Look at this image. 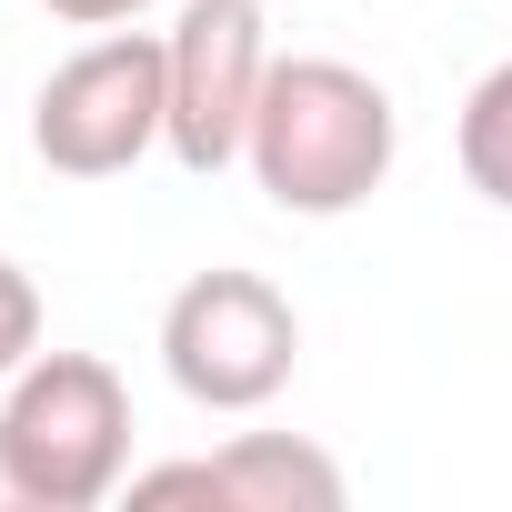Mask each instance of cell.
I'll return each instance as SVG.
<instances>
[{"label": "cell", "instance_id": "cell-5", "mask_svg": "<svg viewBox=\"0 0 512 512\" xmlns=\"http://www.w3.org/2000/svg\"><path fill=\"white\" fill-rule=\"evenodd\" d=\"M161 61H171V121H161V151L181 171H231L241 141H251V111H262V81H272V41H262V0H181L171 31H161Z\"/></svg>", "mask_w": 512, "mask_h": 512}, {"label": "cell", "instance_id": "cell-2", "mask_svg": "<svg viewBox=\"0 0 512 512\" xmlns=\"http://www.w3.org/2000/svg\"><path fill=\"white\" fill-rule=\"evenodd\" d=\"M0 452L31 512H91L131 482V382L101 352H31L0 382Z\"/></svg>", "mask_w": 512, "mask_h": 512}, {"label": "cell", "instance_id": "cell-10", "mask_svg": "<svg viewBox=\"0 0 512 512\" xmlns=\"http://www.w3.org/2000/svg\"><path fill=\"white\" fill-rule=\"evenodd\" d=\"M0 512H21V472H11V452H0Z\"/></svg>", "mask_w": 512, "mask_h": 512}, {"label": "cell", "instance_id": "cell-4", "mask_svg": "<svg viewBox=\"0 0 512 512\" xmlns=\"http://www.w3.org/2000/svg\"><path fill=\"white\" fill-rule=\"evenodd\" d=\"M161 121H171V61H161V31H101L91 51H71L41 101H31V151L71 181H111L131 171L141 151H161Z\"/></svg>", "mask_w": 512, "mask_h": 512}, {"label": "cell", "instance_id": "cell-7", "mask_svg": "<svg viewBox=\"0 0 512 512\" xmlns=\"http://www.w3.org/2000/svg\"><path fill=\"white\" fill-rule=\"evenodd\" d=\"M452 141H462V181H472L492 211H512V61H492V71L472 81Z\"/></svg>", "mask_w": 512, "mask_h": 512}, {"label": "cell", "instance_id": "cell-3", "mask_svg": "<svg viewBox=\"0 0 512 512\" xmlns=\"http://www.w3.org/2000/svg\"><path fill=\"white\" fill-rule=\"evenodd\" d=\"M302 362V312L262 272H191L161 302V372L201 412H262Z\"/></svg>", "mask_w": 512, "mask_h": 512}, {"label": "cell", "instance_id": "cell-8", "mask_svg": "<svg viewBox=\"0 0 512 512\" xmlns=\"http://www.w3.org/2000/svg\"><path fill=\"white\" fill-rule=\"evenodd\" d=\"M31 352H41V282L0 251V382H11Z\"/></svg>", "mask_w": 512, "mask_h": 512}, {"label": "cell", "instance_id": "cell-9", "mask_svg": "<svg viewBox=\"0 0 512 512\" xmlns=\"http://www.w3.org/2000/svg\"><path fill=\"white\" fill-rule=\"evenodd\" d=\"M51 21H71V31H121V21H141V11H161V0H41Z\"/></svg>", "mask_w": 512, "mask_h": 512}, {"label": "cell", "instance_id": "cell-1", "mask_svg": "<svg viewBox=\"0 0 512 512\" xmlns=\"http://www.w3.org/2000/svg\"><path fill=\"white\" fill-rule=\"evenodd\" d=\"M392 151H402L392 91H382L372 71H352V61H322V51L272 61L262 111H251V141H241L262 201L292 211V221H342V211H362V201L392 181Z\"/></svg>", "mask_w": 512, "mask_h": 512}, {"label": "cell", "instance_id": "cell-6", "mask_svg": "<svg viewBox=\"0 0 512 512\" xmlns=\"http://www.w3.org/2000/svg\"><path fill=\"white\" fill-rule=\"evenodd\" d=\"M352 482L332 452L292 442V432H241L201 462H151L131 472V502H221V512H332Z\"/></svg>", "mask_w": 512, "mask_h": 512}]
</instances>
